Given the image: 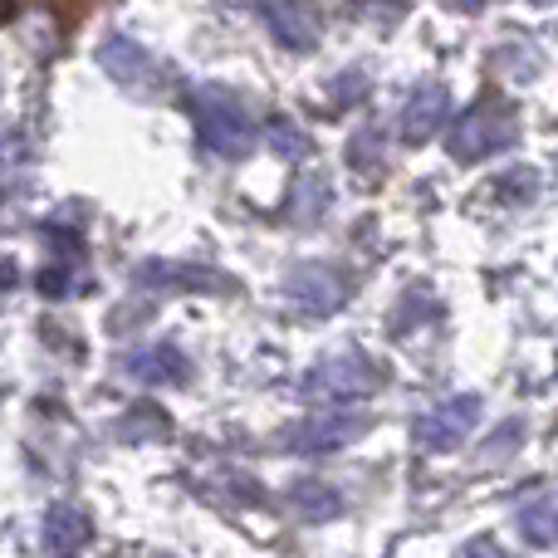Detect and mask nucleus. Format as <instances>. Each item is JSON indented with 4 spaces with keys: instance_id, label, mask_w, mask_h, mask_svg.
<instances>
[{
    "instance_id": "a211bd4d",
    "label": "nucleus",
    "mask_w": 558,
    "mask_h": 558,
    "mask_svg": "<svg viewBox=\"0 0 558 558\" xmlns=\"http://www.w3.org/2000/svg\"><path fill=\"white\" fill-rule=\"evenodd\" d=\"M446 5H451V10H481L485 0H446Z\"/></svg>"
},
{
    "instance_id": "7ed1b4c3",
    "label": "nucleus",
    "mask_w": 558,
    "mask_h": 558,
    "mask_svg": "<svg viewBox=\"0 0 558 558\" xmlns=\"http://www.w3.org/2000/svg\"><path fill=\"white\" fill-rule=\"evenodd\" d=\"M304 387L314 397H324V402H357V397H367L377 387V373L363 353H333L304 377Z\"/></svg>"
},
{
    "instance_id": "6e6552de",
    "label": "nucleus",
    "mask_w": 558,
    "mask_h": 558,
    "mask_svg": "<svg viewBox=\"0 0 558 558\" xmlns=\"http://www.w3.org/2000/svg\"><path fill=\"white\" fill-rule=\"evenodd\" d=\"M98 64H104L123 88H133V94H143V88H153L157 78H162L157 59L147 54V49H137L133 39H104V49H98Z\"/></svg>"
},
{
    "instance_id": "f8f14e48",
    "label": "nucleus",
    "mask_w": 558,
    "mask_h": 558,
    "mask_svg": "<svg viewBox=\"0 0 558 558\" xmlns=\"http://www.w3.org/2000/svg\"><path fill=\"white\" fill-rule=\"evenodd\" d=\"M289 510H294V520H304V524H328L343 514V495H338L328 481H294L289 485Z\"/></svg>"
},
{
    "instance_id": "4468645a",
    "label": "nucleus",
    "mask_w": 558,
    "mask_h": 558,
    "mask_svg": "<svg viewBox=\"0 0 558 558\" xmlns=\"http://www.w3.org/2000/svg\"><path fill=\"white\" fill-rule=\"evenodd\" d=\"M328 196H333V186H328V177H324V172H304V177H299V182H294V192H289V202H284L289 221H294V226L318 221V216L328 211Z\"/></svg>"
},
{
    "instance_id": "423d86ee",
    "label": "nucleus",
    "mask_w": 558,
    "mask_h": 558,
    "mask_svg": "<svg viewBox=\"0 0 558 558\" xmlns=\"http://www.w3.org/2000/svg\"><path fill=\"white\" fill-rule=\"evenodd\" d=\"M251 5L265 15L270 35L284 49H314L318 45V20H314V5H308V0H251Z\"/></svg>"
},
{
    "instance_id": "9b49d317",
    "label": "nucleus",
    "mask_w": 558,
    "mask_h": 558,
    "mask_svg": "<svg viewBox=\"0 0 558 558\" xmlns=\"http://www.w3.org/2000/svg\"><path fill=\"white\" fill-rule=\"evenodd\" d=\"M123 373L133 377V383H147V387L186 383V357L177 353L172 343H162V348H143V353H133V357L123 363Z\"/></svg>"
},
{
    "instance_id": "20e7f679",
    "label": "nucleus",
    "mask_w": 558,
    "mask_h": 558,
    "mask_svg": "<svg viewBox=\"0 0 558 558\" xmlns=\"http://www.w3.org/2000/svg\"><path fill=\"white\" fill-rule=\"evenodd\" d=\"M475 422H481V397H451V402L432 407V416H422L416 441H422V451H456Z\"/></svg>"
},
{
    "instance_id": "f257e3e1",
    "label": "nucleus",
    "mask_w": 558,
    "mask_h": 558,
    "mask_svg": "<svg viewBox=\"0 0 558 558\" xmlns=\"http://www.w3.org/2000/svg\"><path fill=\"white\" fill-rule=\"evenodd\" d=\"M186 108H192V123H196L202 147H211L216 157H245L255 147V123L231 88L202 84L186 94Z\"/></svg>"
},
{
    "instance_id": "1a4fd4ad",
    "label": "nucleus",
    "mask_w": 558,
    "mask_h": 558,
    "mask_svg": "<svg viewBox=\"0 0 558 558\" xmlns=\"http://www.w3.org/2000/svg\"><path fill=\"white\" fill-rule=\"evenodd\" d=\"M446 113H451V94L441 84H422L402 108V137L407 143H426L446 123Z\"/></svg>"
},
{
    "instance_id": "ddd939ff",
    "label": "nucleus",
    "mask_w": 558,
    "mask_h": 558,
    "mask_svg": "<svg viewBox=\"0 0 558 558\" xmlns=\"http://www.w3.org/2000/svg\"><path fill=\"white\" fill-rule=\"evenodd\" d=\"M514 520H520V534L530 544H558V500H549L544 490H534V495H524L520 500V510H514Z\"/></svg>"
},
{
    "instance_id": "f3484780",
    "label": "nucleus",
    "mask_w": 558,
    "mask_h": 558,
    "mask_svg": "<svg viewBox=\"0 0 558 558\" xmlns=\"http://www.w3.org/2000/svg\"><path fill=\"white\" fill-rule=\"evenodd\" d=\"M377 147H383V137L367 128L357 143H348V162H353V167H377Z\"/></svg>"
},
{
    "instance_id": "39448f33",
    "label": "nucleus",
    "mask_w": 558,
    "mask_h": 558,
    "mask_svg": "<svg viewBox=\"0 0 558 558\" xmlns=\"http://www.w3.org/2000/svg\"><path fill=\"white\" fill-rule=\"evenodd\" d=\"M367 432V422L363 416H348V412H314V416H304L299 426H289V436H284V446L289 451H338V446H348V441H357V436Z\"/></svg>"
},
{
    "instance_id": "dca6fc26",
    "label": "nucleus",
    "mask_w": 558,
    "mask_h": 558,
    "mask_svg": "<svg viewBox=\"0 0 558 558\" xmlns=\"http://www.w3.org/2000/svg\"><path fill=\"white\" fill-rule=\"evenodd\" d=\"M270 143H275L279 157H304L308 153V137L299 133L294 118H275V123H270Z\"/></svg>"
},
{
    "instance_id": "2eb2a0df",
    "label": "nucleus",
    "mask_w": 558,
    "mask_h": 558,
    "mask_svg": "<svg viewBox=\"0 0 558 558\" xmlns=\"http://www.w3.org/2000/svg\"><path fill=\"white\" fill-rule=\"evenodd\" d=\"M143 436H167V416L157 407H137L128 422H118V441H143Z\"/></svg>"
},
{
    "instance_id": "0eeeda50",
    "label": "nucleus",
    "mask_w": 558,
    "mask_h": 558,
    "mask_svg": "<svg viewBox=\"0 0 558 558\" xmlns=\"http://www.w3.org/2000/svg\"><path fill=\"white\" fill-rule=\"evenodd\" d=\"M284 294L304 314H333L343 304V279L328 270V265H299V270L284 275Z\"/></svg>"
},
{
    "instance_id": "9d476101",
    "label": "nucleus",
    "mask_w": 558,
    "mask_h": 558,
    "mask_svg": "<svg viewBox=\"0 0 558 558\" xmlns=\"http://www.w3.org/2000/svg\"><path fill=\"white\" fill-rule=\"evenodd\" d=\"M39 539H45L49 554H78V549H88L94 530H88V514L78 505H54L45 514V524H39Z\"/></svg>"
},
{
    "instance_id": "f03ea898",
    "label": "nucleus",
    "mask_w": 558,
    "mask_h": 558,
    "mask_svg": "<svg viewBox=\"0 0 558 558\" xmlns=\"http://www.w3.org/2000/svg\"><path fill=\"white\" fill-rule=\"evenodd\" d=\"M514 143V104H505L500 94H485L471 113L456 123L451 133V157L456 162H481V157L500 153Z\"/></svg>"
}]
</instances>
